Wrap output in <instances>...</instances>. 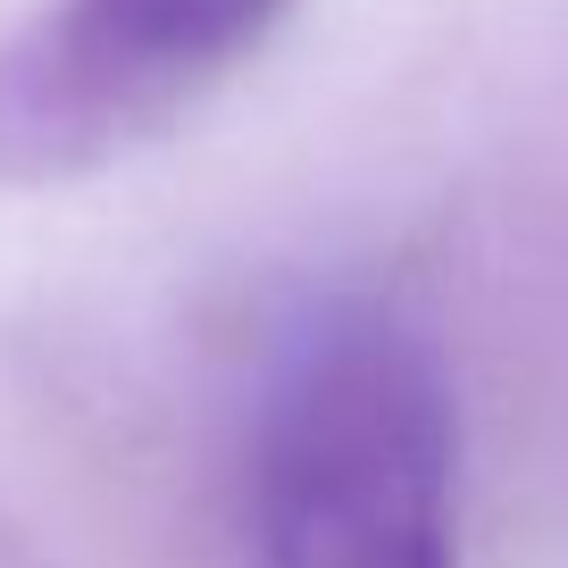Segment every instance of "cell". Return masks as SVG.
<instances>
[{"label": "cell", "instance_id": "cell-2", "mask_svg": "<svg viewBox=\"0 0 568 568\" xmlns=\"http://www.w3.org/2000/svg\"><path fill=\"white\" fill-rule=\"evenodd\" d=\"M293 0H42L0 34V184L134 160L210 101Z\"/></svg>", "mask_w": 568, "mask_h": 568}, {"label": "cell", "instance_id": "cell-1", "mask_svg": "<svg viewBox=\"0 0 568 568\" xmlns=\"http://www.w3.org/2000/svg\"><path fill=\"white\" fill-rule=\"evenodd\" d=\"M460 418L418 335L326 310L260 409V568H460Z\"/></svg>", "mask_w": 568, "mask_h": 568}]
</instances>
